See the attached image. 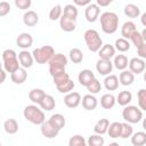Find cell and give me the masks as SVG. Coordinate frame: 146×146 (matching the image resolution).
Returning <instances> with one entry per match:
<instances>
[{
    "label": "cell",
    "instance_id": "6da1fadb",
    "mask_svg": "<svg viewBox=\"0 0 146 146\" xmlns=\"http://www.w3.org/2000/svg\"><path fill=\"white\" fill-rule=\"evenodd\" d=\"M100 26L104 33L113 34L119 27V16L113 11H105L100 15Z\"/></svg>",
    "mask_w": 146,
    "mask_h": 146
},
{
    "label": "cell",
    "instance_id": "7a4b0ae2",
    "mask_svg": "<svg viewBox=\"0 0 146 146\" xmlns=\"http://www.w3.org/2000/svg\"><path fill=\"white\" fill-rule=\"evenodd\" d=\"M23 115L25 117V120H27L29 122H31L32 124H42L46 121V116L44 113L42 111L41 107H38L36 105H27L25 106L24 111H23Z\"/></svg>",
    "mask_w": 146,
    "mask_h": 146
},
{
    "label": "cell",
    "instance_id": "3957f363",
    "mask_svg": "<svg viewBox=\"0 0 146 146\" xmlns=\"http://www.w3.org/2000/svg\"><path fill=\"white\" fill-rule=\"evenodd\" d=\"M84 36V41H86V44L88 47V49L92 52H98L99 49L103 47V40L99 35V33L94 30V29H89L84 32L83 34Z\"/></svg>",
    "mask_w": 146,
    "mask_h": 146
},
{
    "label": "cell",
    "instance_id": "277c9868",
    "mask_svg": "<svg viewBox=\"0 0 146 146\" xmlns=\"http://www.w3.org/2000/svg\"><path fill=\"white\" fill-rule=\"evenodd\" d=\"M32 54H33L34 60L38 64H46V63H49V60L52 58V56L56 52L51 46H42L40 48H35Z\"/></svg>",
    "mask_w": 146,
    "mask_h": 146
},
{
    "label": "cell",
    "instance_id": "5b68a950",
    "mask_svg": "<svg viewBox=\"0 0 146 146\" xmlns=\"http://www.w3.org/2000/svg\"><path fill=\"white\" fill-rule=\"evenodd\" d=\"M122 117L124 119V121H127L131 124H135V123H138L143 119V112L137 106L127 105V106H124V108L122 111Z\"/></svg>",
    "mask_w": 146,
    "mask_h": 146
},
{
    "label": "cell",
    "instance_id": "8992f818",
    "mask_svg": "<svg viewBox=\"0 0 146 146\" xmlns=\"http://www.w3.org/2000/svg\"><path fill=\"white\" fill-rule=\"evenodd\" d=\"M100 14V7L97 3H90L86 7L84 10V17L89 23H94L98 19Z\"/></svg>",
    "mask_w": 146,
    "mask_h": 146
},
{
    "label": "cell",
    "instance_id": "52a82bcc",
    "mask_svg": "<svg viewBox=\"0 0 146 146\" xmlns=\"http://www.w3.org/2000/svg\"><path fill=\"white\" fill-rule=\"evenodd\" d=\"M113 63L111 62V59H103L99 58L96 63V70L100 75H108L110 73H112L113 71Z\"/></svg>",
    "mask_w": 146,
    "mask_h": 146
},
{
    "label": "cell",
    "instance_id": "ba28073f",
    "mask_svg": "<svg viewBox=\"0 0 146 146\" xmlns=\"http://www.w3.org/2000/svg\"><path fill=\"white\" fill-rule=\"evenodd\" d=\"M129 70L133 73V74H140L145 71L146 68V64H145V60L140 57H133L129 60Z\"/></svg>",
    "mask_w": 146,
    "mask_h": 146
},
{
    "label": "cell",
    "instance_id": "9c48e42d",
    "mask_svg": "<svg viewBox=\"0 0 146 146\" xmlns=\"http://www.w3.org/2000/svg\"><path fill=\"white\" fill-rule=\"evenodd\" d=\"M82 98L81 95L76 91H71L68 94H66V96L64 97V104L68 107V108H75L80 105Z\"/></svg>",
    "mask_w": 146,
    "mask_h": 146
},
{
    "label": "cell",
    "instance_id": "30bf717a",
    "mask_svg": "<svg viewBox=\"0 0 146 146\" xmlns=\"http://www.w3.org/2000/svg\"><path fill=\"white\" fill-rule=\"evenodd\" d=\"M40 129H41L42 136L46 137V138H49V139L57 137L58 133H59V130L56 129L49 121H44V122L41 124V128H40Z\"/></svg>",
    "mask_w": 146,
    "mask_h": 146
},
{
    "label": "cell",
    "instance_id": "8fae6325",
    "mask_svg": "<svg viewBox=\"0 0 146 146\" xmlns=\"http://www.w3.org/2000/svg\"><path fill=\"white\" fill-rule=\"evenodd\" d=\"M18 59H19L21 66L22 67H25V68H30L33 65V62H34L33 54L30 52V51H27V49H23L18 54Z\"/></svg>",
    "mask_w": 146,
    "mask_h": 146
},
{
    "label": "cell",
    "instance_id": "7c38bea8",
    "mask_svg": "<svg viewBox=\"0 0 146 146\" xmlns=\"http://www.w3.org/2000/svg\"><path fill=\"white\" fill-rule=\"evenodd\" d=\"M59 26L64 32H73L76 29V19L62 15V17L59 18Z\"/></svg>",
    "mask_w": 146,
    "mask_h": 146
},
{
    "label": "cell",
    "instance_id": "4fadbf2b",
    "mask_svg": "<svg viewBox=\"0 0 146 146\" xmlns=\"http://www.w3.org/2000/svg\"><path fill=\"white\" fill-rule=\"evenodd\" d=\"M95 79H96V78H95L94 72H92L91 70H88V68L82 70V71L79 73V75H78V80H79L80 84L83 86V87H88Z\"/></svg>",
    "mask_w": 146,
    "mask_h": 146
},
{
    "label": "cell",
    "instance_id": "5bb4252c",
    "mask_svg": "<svg viewBox=\"0 0 146 146\" xmlns=\"http://www.w3.org/2000/svg\"><path fill=\"white\" fill-rule=\"evenodd\" d=\"M16 44L22 49H27L33 44V38L30 33H21L16 39Z\"/></svg>",
    "mask_w": 146,
    "mask_h": 146
},
{
    "label": "cell",
    "instance_id": "9a60e30c",
    "mask_svg": "<svg viewBox=\"0 0 146 146\" xmlns=\"http://www.w3.org/2000/svg\"><path fill=\"white\" fill-rule=\"evenodd\" d=\"M23 23L29 27H33L39 23V15L34 10H26L23 15Z\"/></svg>",
    "mask_w": 146,
    "mask_h": 146
},
{
    "label": "cell",
    "instance_id": "2e32d148",
    "mask_svg": "<svg viewBox=\"0 0 146 146\" xmlns=\"http://www.w3.org/2000/svg\"><path fill=\"white\" fill-rule=\"evenodd\" d=\"M81 103H82V107L84 110H87V111H94L97 107V105H98V100H97V98L92 94L84 95L82 97Z\"/></svg>",
    "mask_w": 146,
    "mask_h": 146
},
{
    "label": "cell",
    "instance_id": "e0dca14e",
    "mask_svg": "<svg viewBox=\"0 0 146 146\" xmlns=\"http://www.w3.org/2000/svg\"><path fill=\"white\" fill-rule=\"evenodd\" d=\"M10 79L14 83L16 84H22L26 81L27 79V73H26V68L25 67H19L18 70H16L15 72L10 73Z\"/></svg>",
    "mask_w": 146,
    "mask_h": 146
},
{
    "label": "cell",
    "instance_id": "ac0fdd59",
    "mask_svg": "<svg viewBox=\"0 0 146 146\" xmlns=\"http://www.w3.org/2000/svg\"><path fill=\"white\" fill-rule=\"evenodd\" d=\"M115 47L107 43V44H103V47L99 49L98 51V55H99V58H103V59H112L114 56H115Z\"/></svg>",
    "mask_w": 146,
    "mask_h": 146
},
{
    "label": "cell",
    "instance_id": "d6986e66",
    "mask_svg": "<svg viewBox=\"0 0 146 146\" xmlns=\"http://www.w3.org/2000/svg\"><path fill=\"white\" fill-rule=\"evenodd\" d=\"M19 67H21V63H19L18 56L11 57V58H8V59H5L3 60V68L8 73H13L16 70H18Z\"/></svg>",
    "mask_w": 146,
    "mask_h": 146
},
{
    "label": "cell",
    "instance_id": "ffe728a7",
    "mask_svg": "<svg viewBox=\"0 0 146 146\" xmlns=\"http://www.w3.org/2000/svg\"><path fill=\"white\" fill-rule=\"evenodd\" d=\"M119 84H120L119 78L116 75H114V74H108L104 79V86H105L106 90H108V91L116 90L119 88Z\"/></svg>",
    "mask_w": 146,
    "mask_h": 146
},
{
    "label": "cell",
    "instance_id": "44dd1931",
    "mask_svg": "<svg viewBox=\"0 0 146 146\" xmlns=\"http://www.w3.org/2000/svg\"><path fill=\"white\" fill-rule=\"evenodd\" d=\"M119 81H120V84L127 87V86H131L135 81V74L130 71V70H123L120 75H119Z\"/></svg>",
    "mask_w": 146,
    "mask_h": 146
},
{
    "label": "cell",
    "instance_id": "7402d4cb",
    "mask_svg": "<svg viewBox=\"0 0 146 146\" xmlns=\"http://www.w3.org/2000/svg\"><path fill=\"white\" fill-rule=\"evenodd\" d=\"M116 103V97L112 94H104L100 98V106L105 110H111Z\"/></svg>",
    "mask_w": 146,
    "mask_h": 146
},
{
    "label": "cell",
    "instance_id": "603a6c76",
    "mask_svg": "<svg viewBox=\"0 0 146 146\" xmlns=\"http://www.w3.org/2000/svg\"><path fill=\"white\" fill-rule=\"evenodd\" d=\"M137 31V27H136V24L133 23V22H130V21H128V22H125L123 25H122V27H121V35H122V38H124V39H130V36L133 34V32H136Z\"/></svg>",
    "mask_w": 146,
    "mask_h": 146
},
{
    "label": "cell",
    "instance_id": "cb8c5ba5",
    "mask_svg": "<svg viewBox=\"0 0 146 146\" xmlns=\"http://www.w3.org/2000/svg\"><path fill=\"white\" fill-rule=\"evenodd\" d=\"M39 106H40L43 111L49 112V111H52V110L55 108L56 102H55V99H54V97H52L51 95H47V94H46V96H44V97L42 98V100L39 103Z\"/></svg>",
    "mask_w": 146,
    "mask_h": 146
},
{
    "label": "cell",
    "instance_id": "d4e9b609",
    "mask_svg": "<svg viewBox=\"0 0 146 146\" xmlns=\"http://www.w3.org/2000/svg\"><path fill=\"white\" fill-rule=\"evenodd\" d=\"M48 121H49V122H50V123H51L56 129H58L59 131L65 127V123H66V120H65L64 115H63V114H60V113L52 114Z\"/></svg>",
    "mask_w": 146,
    "mask_h": 146
},
{
    "label": "cell",
    "instance_id": "484cf974",
    "mask_svg": "<svg viewBox=\"0 0 146 146\" xmlns=\"http://www.w3.org/2000/svg\"><path fill=\"white\" fill-rule=\"evenodd\" d=\"M113 65L115 68H117L119 71H123L128 67L129 65V60L127 58L125 55H115L114 56V62H113Z\"/></svg>",
    "mask_w": 146,
    "mask_h": 146
},
{
    "label": "cell",
    "instance_id": "4316f807",
    "mask_svg": "<svg viewBox=\"0 0 146 146\" xmlns=\"http://www.w3.org/2000/svg\"><path fill=\"white\" fill-rule=\"evenodd\" d=\"M44 96H46V92H44L42 89H40V88L31 89L30 92H29V99H30L32 103L38 104V105H39V103L42 100V98H43Z\"/></svg>",
    "mask_w": 146,
    "mask_h": 146
},
{
    "label": "cell",
    "instance_id": "83f0119b",
    "mask_svg": "<svg viewBox=\"0 0 146 146\" xmlns=\"http://www.w3.org/2000/svg\"><path fill=\"white\" fill-rule=\"evenodd\" d=\"M132 100V94L128 90H123L120 91L119 95L116 96V103L121 106H127L130 104V102Z\"/></svg>",
    "mask_w": 146,
    "mask_h": 146
},
{
    "label": "cell",
    "instance_id": "f1b7e54d",
    "mask_svg": "<svg viewBox=\"0 0 146 146\" xmlns=\"http://www.w3.org/2000/svg\"><path fill=\"white\" fill-rule=\"evenodd\" d=\"M110 121L107 119H100L97 121V123L95 124L94 127V131L95 133H98V135H104L107 132L108 130V127H110Z\"/></svg>",
    "mask_w": 146,
    "mask_h": 146
},
{
    "label": "cell",
    "instance_id": "f546056e",
    "mask_svg": "<svg viewBox=\"0 0 146 146\" xmlns=\"http://www.w3.org/2000/svg\"><path fill=\"white\" fill-rule=\"evenodd\" d=\"M123 11H124V15L127 17H129V18H137V17L140 16V9H139V7L136 6V5H133V3L127 5L124 7Z\"/></svg>",
    "mask_w": 146,
    "mask_h": 146
},
{
    "label": "cell",
    "instance_id": "4dcf8cb0",
    "mask_svg": "<svg viewBox=\"0 0 146 146\" xmlns=\"http://www.w3.org/2000/svg\"><path fill=\"white\" fill-rule=\"evenodd\" d=\"M131 144L133 146H144L146 145V132L137 131L131 136Z\"/></svg>",
    "mask_w": 146,
    "mask_h": 146
},
{
    "label": "cell",
    "instance_id": "1f68e13d",
    "mask_svg": "<svg viewBox=\"0 0 146 146\" xmlns=\"http://www.w3.org/2000/svg\"><path fill=\"white\" fill-rule=\"evenodd\" d=\"M3 129L9 135H15L18 131V123L15 119H7L3 123Z\"/></svg>",
    "mask_w": 146,
    "mask_h": 146
},
{
    "label": "cell",
    "instance_id": "d6a6232c",
    "mask_svg": "<svg viewBox=\"0 0 146 146\" xmlns=\"http://www.w3.org/2000/svg\"><path fill=\"white\" fill-rule=\"evenodd\" d=\"M121 130H122V123L121 122H113L110 124L107 133L111 138H119L121 136Z\"/></svg>",
    "mask_w": 146,
    "mask_h": 146
},
{
    "label": "cell",
    "instance_id": "836d02e7",
    "mask_svg": "<svg viewBox=\"0 0 146 146\" xmlns=\"http://www.w3.org/2000/svg\"><path fill=\"white\" fill-rule=\"evenodd\" d=\"M67 57L60 52H57L52 56V58L49 60V65H60V66H65L67 65Z\"/></svg>",
    "mask_w": 146,
    "mask_h": 146
},
{
    "label": "cell",
    "instance_id": "e575fe53",
    "mask_svg": "<svg viewBox=\"0 0 146 146\" xmlns=\"http://www.w3.org/2000/svg\"><path fill=\"white\" fill-rule=\"evenodd\" d=\"M114 46H115V49L120 52H125L130 49V42L128 41V39H124V38L116 39Z\"/></svg>",
    "mask_w": 146,
    "mask_h": 146
},
{
    "label": "cell",
    "instance_id": "d590c367",
    "mask_svg": "<svg viewBox=\"0 0 146 146\" xmlns=\"http://www.w3.org/2000/svg\"><path fill=\"white\" fill-rule=\"evenodd\" d=\"M78 8L75 5H66L64 8H63V15L70 17V18H73V19H76L78 17Z\"/></svg>",
    "mask_w": 146,
    "mask_h": 146
},
{
    "label": "cell",
    "instance_id": "8d00e7d4",
    "mask_svg": "<svg viewBox=\"0 0 146 146\" xmlns=\"http://www.w3.org/2000/svg\"><path fill=\"white\" fill-rule=\"evenodd\" d=\"M70 59L74 64H80L83 60V54L79 48H73L70 50Z\"/></svg>",
    "mask_w": 146,
    "mask_h": 146
},
{
    "label": "cell",
    "instance_id": "74e56055",
    "mask_svg": "<svg viewBox=\"0 0 146 146\" xmlns=\"http://www.w3.org/2000/svg\"><path fill=\"white\" fill-rule=\"evenodd\" d=\"M74 87H75V83H74L71 79H70L68 81H66V82L59 84V86H56L57 90H58L60 94H68V92H71V91L74 89Z\"/></svg>",
    "mask_w": 146,
    "mask_h": 146
},
{
    "label": "cell",
    "instance_id": "f35d334b",
    "mask_svg": "<svg viewBox=\"0 0 146 146\" xmlns=\"http://www.w3.org/2000/svg\"><path fill=\"white\" fill-rule=\"evenodd\" d=\"M104 143H105L104 138L102 137V135H98V133L91 135V136L88 138V141H87V144H88L89 146H103Z\"/></svg>",
    "mask_w": 146,
    "mask_h": 146
},
{
    "label": "cell",
    "instance_id": "ab89813d",
    "mask_svg": "<svg viewBox=\"0 0 146 146\" xmlns=\"http://www.w3.org/2000/svg\"><path fill=\"white\" fill-rule=\"evenodd\" d=\"M62 15H63V8H62L60 5L54 6V7L50 9V11H49V18H50L51 21H57V19H59V18L62 17Z\"/></svg>",
    "mask_w": 146,
    "mask_h": 146
},
{
    "label": "cell",
    "instance_id": "60d3db41",
    "mask_svg": "<svg viewBox=\"0 0 146 146\" xmlns=\"http://www.w3.org/2000/svg\"><path fill=\"white\" fill-rule=\"evenodd\" d=\"M132 133H133V128H132L131 123H129V122H127V121H125L124 123H122V130H121V136H120V138H123V139L129 138V137L132 136Z\"/></svg>",
    "mask_w": 146,
    "mask_h": 146
},
{
    "label": "cell",
    "instance_id": "b9f144b4",
    "mask_svg": "<svg viewBox=\"0 0 146 146\" xmlns=\"http://www.w3.org/2000/svg\"><path fill=\"white\" fill-rule=\"evenodd\" d=\"M130 40H131V42L133 43V46H135L137 49L140 48V47L145 43L144 38H143V35H141V32H138V31L133 32V34L130 36Z\"/></svg>",
    "mask_w": 146,
    "mask_h": 146
},
{
    "label": "cell",
    "instance_id": "7bdbcfd3",
    "mask_svg": "<svg viewBox=\"0 0 146 146\" xmlns=\"http://www.w3.org/2000/svg\"><path fill=\"white\" fill-rule=\"evenodd\" d=\"M138 106L141 111H146V89H139L137 92Z\"/></svg>",
    "mask_w": 146,
    "mask_h": 146
},
{
    "label": "cell",
    "instance_id": "ee69618b",
    "mask_svg": "<svg viewBox=\"0 0 146 146\" xmlns=\"http://www.w3.org/2000/svg\"><path fill=\"white\" fill-rule=\"evenodd\" d=\"M86 144H87L86 139L80 135H74L68 140L70 146H86Z\"/></svg>",
    "mask_w": 146,
    "mask_h": 146
},
{
    "label": "cell",
    "instance_id": "f6af8a7d",
    "mask_svg": "<svg viewBox=\"0 0 146 146\" xmlns=\"http://www.w3.org/2000/svg\"><path fill=\"white\" fill-rule=\"evenodd\" d=\"M52 80H54L55 86H59V84H62V83L68 81V80H70V75H68V73H66V71H65V72H62V73H58V74L54 75V76H52Z\"/></svg>",
    "mask_w": 146,
    "mask_h": 146
},
{
    "label": "cell",
    "instance_id": "bcb514c9",
    "mask_svg": "<svg viewBox=\"0 0 146 146\" xmlns=\"http://www.w3.org/2000/svg\"><path fill=\"white\" fill-rule=\"evenodd\" d=\"M87 89H88V91L90 92V94H98L100 90H102V84H100V82L97 80V79H95L88 87H86Z\"/></svg>",
    "mask_w": 146,
    "mask_h": 146
},
{
    "label": "cell",
    "instance_id": "7dc6e473",
    "mask_svg": "<svg viewBox=\"0 0 146 146\" xmlns=\"http://www.w3.org/2000/svg\"><path fill=\"white\" fill-rule=\"evenodd\" d=\"M31 5H32V0H15V6L22 10L30 9Z\"/></svg>",
    "mask_w": 146,
    "mask_h": 146
},
{
    "label": "cell",
    "instance_id": "c3c4849f",
    "mask_svg": "<svg viewBox=\"0 0 146 146\" xmlns=\"http://www.w3.org/2000/svg\"><path fill=\"white\" fill-rule=\"evenodd\" d=\"M10 5L7 2V1H1L0 2V16L1 17H3V16H6L7 14H9L10 13Z\"/></svg>",
    "mask_w": 146,
    "mask_h": 146
},
{
    "label": "cell",
    "instance_id": "681fc988",
    "mask_svg": "<svg viewBox=\"0 0 146 146\" xmlns=\"http://www.w3.org/2000/svg\"><path fill=\"white\" fill-rule=\"evenodd\" d=\"M16 56H18V55L16 54L15 50H13V49H6L2 52V60L8 59V58H11V57H16Z\"/></svg>",
    "mask_w": 146,
    "mask_h": 146
},
{
    "label": "cell",
    "instance_id": "f907efd6",
    "mask_svg": "<svg viewBox=\"0 0 146 146\" xmlns=\"http://www.w3.org/2000/svg\"><path fill=\"white\" fill-rule=\"evenodd\" d=\"M137 54H138V56H139L140 58L146 59V42H145L140 48L137 49Z\"/></svg>",
    "mask_w": 146,
    "mask_h": 146
},
{
    "label": "cell",
    "instance_id": "816d5d0a",
    "mask_svg": "<svg viewBox=\"0 0 146 146\" xmlns=\"http://www.w3.org/2000/svg\"><path fill=\"white\" fill-rule=\"evenodd\" d=\"M73 2H74V5L75 6H88V5H90V2H91V0H73Z\"/></svg>",
    "mask_w": 146,
    "mask_h": 146
},
{
    "label": "cell",
    "instance_id": "f5cc1de1",
    "mask_svg": "<svg viewBox=\"0 0 146 146\" xmlns=\"http://www.w3.org/2000/svg\"><path fill=\"white\" fill-rule=\"evenodd\" d=\"M97 1V5L99 7H107L108 5H111L114 0H96Z\"/></svg>",
    "mask_w": 146,
    "mask_h": 146
},
{
    "label": "cell",
    "instance_id": "db71d44e",
    "mask_svg": "<svg viewBox=\"0 0 146 146\" xmlns=\"http://www.w3.org/2000/svg\"><path fill=\"white\" fill-rule=\"evenodd\" d=\"M140 22H141V24L146 27V11H145L144 14H141V16H140Z\"/></svg>",
    "mask_w": 146,
    "mask_h": 146
},
{
    "label": "cell",
    "instance_id": "11a10c76",
    "mask_svg": "<svg viewBox=\"0 0 146 146\" xmlns=\"http://www.w3.org/2000/svg\"><path fill=\"white\" fill-rule=\"evenodd\" d=\"M1 83L2 82H5V79H6V70L3 68V70H1Z\"/></svg>",
    "mask_w": 146,
    "mask_h": 146
},
{
    "label": "cell",
    "instance_id": "9f6ffc18",
    "mask_svg": "<svg viewBox=\"0 0 146 146\" xmlns=\"http://www.w3.org/2000/svg\"><path fill=\"white\" fill-rule=\"evenodd\" d=\"M141 35H143V38H144V41L146 42V27L143 30V32H141Z\"/></svg>",
    "mask_w": 146,
    "mask_h": 146
},
{
    "label": "cell",
    "instance_id": "6f0895ef",
    "mask_svg": "<svg viewBox=\"0 0 146 146\" xmlns=\"http://www.w3.org/2000/svg\"><path fill=\"white\" fill-rule=\"evenodd\" d=\"M143 128H144V129L146 130V117H145V119L143 120Z\"/></svg>",
    "mask_w": 146,
    "mask_h": 146
},
{
    "label": "cell",
    "instance_id": "680465c9",
    "mask_svg": "<svg viewBox=\"0 0 146 146\" xmlns=\"http://www.w3.org/2000/svg\"><path fill=\"white\" fill-rule=\"evenodd\" d=\"M144 81L146 82V70L144 71Z\"/></svg>",
    "mask_w": 146,
    "mask_h": 146
}]
</instances>
